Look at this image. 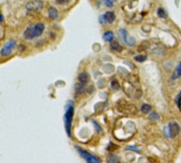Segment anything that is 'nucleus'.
<instances>
[{
  "label": "nucleus",
  "mask_w": 181,
  "mask_h": 163,
  "mask_svg": "<svg viewBox=\"0 0 181 163\" xmlns=\"http://www.w3.org/2000/svg\"><path fill=\"white\" fill-rule=\"evenodd\" d=\"M44 6V3L42 1L40 0H32V1H30V2L26 3V9L30 10V11H38V10H40Z\"/></svg>",
  "instance_id": "nucleus-7"
},
{
  "label": "nucleus",
  "mask_w": 181,
  "mask_h": 163,
  "mask_svg": "<svg viewBox=\"0 0 181 163\" xmlns=\"http://www.w3.org/2000/svg\"><path fill=\"white\" fill-rule=\"evenodd\" d=\"M149 118H150V119H152V120H158V119H159V116H158L157 112H152V114H150V116H149Z\"/></svg>",
  "instance_id": "nucleus-22"
},
{
  "label": "nucleus",
  "mask_w": 181,
  "mask_h": 163,
  "mask_svg": "<svg viewBox=\"0 0 181 163\" xmlns=\"http://www.w3.org/2000/svg\"><path fill=\"white\" fill-rule=\"evenodd\" d=\"M77 79H79V83H81V84H83V85H86L88 82H89V79H90V76H89V74H88L87 72L83 71V72H81L79 74Z\"/></svg>",
  "instance_id": "nucleus-9"
},
{
  "label": "nucleus",
  "mask_w": 181,
  "mask_h": 163,
  "mask_svg": "<svg viewBox=\"0 0 181 163\" xmlns=\"http://www.w3.org/2000/svg\"><path fill=\"white\" fill-rule=\"evenodd\" d=\"M157 14L160 18H167V12L163 8H158Z\"/></svg>",
  "instance_id": "nucleus-17"
},
{
  "label": "nucleus",
  "mask_w": 181,
  "mask_h": 163,
  "mask_svg": "<svg viewBox=\"0 0 181 163\" xmlns=\"http://www.w3.org/2000/svg\"><path fill=\"white\" fill-rule=\"evenodd\" d=\"M118 109H119L122 114H128V116H134V114H137V108H136V106L132 104H128V103L122 102L119 105Z\"/></svg>",
  "instance_id": "nucleus-4"
},
{
  "label": "nucleus",
  "mask_w": 181,
  "mask_h": 163,
  "mask_svg": "<svg viewBox=\"0 0 181 163\" xmlns=\"http://www.w3.org/2000/svg\"><path fill=\"white\" fill-rule=\"evenodd\" d=\"M74 114V104L72 101H68L66 112H65L64 121H65V129L67 132L68 137H71V126H72V119Z\"/></svg>",
  "instance_id": "nucleus-2"
},
{
  "label": "nucleus",
  "mask_w": 181,
  "mask_h": 163,
  "mask_svg": "<svg viewBox=\"0 0 181 163\" xmlns=\"http://www.w3.org/2000/svg\"><path fill=\"white\" fill-rule=\"evenodd\" d=\"M103 39L105 41H110V42L113 40V33H112V31H106L103 34Z\"/></svg>",
  "instance_id": "nucleus-14"
},
{
  "label": "nucleus",
  "mask_w": 181,
  "mask_h": 163,
  "mask_svg": "<svg viewBox=\"0 0 181 163\" xmlns=\"http://www.w3.org/2000/svg\"><path fill=\"white\" fill-rule=\"evenodd\" d=\"M93 124H94V127L97 128V132H100V134H101V132H102V129H101V128H100V126L97 125V122H93Z\"/></svg>",
  "instance_id": "nucleus-23"
},
{
  "label": "nucleus",
  "mask_w": 181,
  "mask_h": 163,
  "mask_svg": "<svg viewBox=\"0 0 181 163\" xmlns=\"http://www.w3.org/2000/svg\"><path fill=\"white\" fill-rule=\"evenodd\" d=\"M107 162L108 163H119L120 162V158L118 157L117 155L111 154V155H109L108 158H107Z\"/></svg>",
  "instance_id": "nucleus-16"
},
{
  "label": "nucleus",
  "mask_w": 181,
  "mask_h": 163,
  "mask_svg": "<svg viewBox=\"0 0 181 163\" xmlns=\"http://www.w3.org/2000/svg\"><path fill=\"white\" fill-rule=\"evenodd\" d=\"M15 46H16V41L15 40L6 41V44L2 46L1 50H0V54H1V56H3V57L9 56L10 54H11V52H12V50L15 48Z\"/></svg>",
  "instance_id": "nucleus-5"
},
{
  "label": "nucleus",
  "mask_w": 181,
  "mask_h": 163,
  "mask_svg": "<svg viewBox=\"0 0 181 163\" xmlns=\"http://www.w3.org/2000/svg\"><path fill=\"white\" fill-rule=\"evenodd\" d=\"M103 2L105 3V6L107 8H111V6H113V2H112V0H103Z\"/></svg>",
  "instance_id": "nucleus-21"
},
{
  "label": "nucleus",
  "mask_w": 181,
  "mask_h": 163,
  "mask_svg": "<svg viewBox=\"0 0 181 163\" xmlns=\"http://www.w3.org/2000/svg\"><path fill=\"white\" fill-rule=\"evenodd\" d=\"M126 149H132V150L140 151V149L138 148V147H134V146H128V147H126Z\"/></svg>",
  "instance_id": "nucleus-24"
},
{
  "label": "nucleus",
  "mask_w": 181,
  "mask_h": 163,
  "mask_svg": "<svg viewBox=\"0 0 181 163\" xmlns=\"http://www.w3.org/2000/svg\"><path fill=\"white\" fill-rule=\"evenodd\" d=\"M146 59H147V56H146V55H143V54H141V55L134 56V61H139V63H143V61H145Z\"/></svg>",
  "instance_id": "nucleus-20"
},
{
  "label": "nucleus",
  "mask_w": 181,
  "mask_h": 163,
  "mask_svg": "<svg viewBox=\"0 0 181 163\" xmlns=\"http://www.w3.org/2000/svg\"><path fill=\"white\" fill-rule=\"evenodd\" d=\"M110 49L112 50V51H116V52H120V51H122V47L119 44V41L112 40L110 42Z\"/></svg>",
  "instance_id": "nucleus-13"
},
{
  "label": "nucleus",
  "mask_w": 181,
  "mask_h": 163,
  "mask_svg": "<svg viewBox=\"0 0 181 163\" xmlns=\"http://www.w3.org/2000/svg\"><path fill=\"white\" fill-rule=\"evenodd\" d=\"M103 18H104V21L106 23H112L116 19V14L112 11H108L103 15Z\"/></svg>",
  "instance_id": "nucleus-8"
},
{
  "label": "nucleus",
  "mask_w": 181,
  "mask_h": 163,
  "mask_svg": "<svg viewBox=\"0 0 181 163\" xmlns=\"http://www.w3.org/2000/svg\"><path fill=\"white\" fill-rule=\"evenodd\" d=\"M168 131H169V137L175 138L176 136H178L180 132V126L177 122L172 121L168 123Z\"/></svg>",
  "instance_id": "nucleus-6"
},
{
  "label": "nucleus",
  "mask_w": 181,
  "mask_h": 163,
  "mask_svg": "<svg viewBox=\"0 0 181 163\" xmlns=\"http://www.w3.org/2000/svg\"><path fill=\"white\" fill-rule=\"evenodd\" d=\"M128 33H127V31H126L125 29H121L119 32H118V36H119V38L120 39H122L124 42L126 41V39H127V37H128Z\"/></svg>",
  "instance_id": "nucleus-15"
},
{
  "label": "nucleus",
  "mask_w": 181,
  "mask_h": 163,
  "mask_svg": "<svg viewBox=\"0 0 181 163\" xmlns=\"http://www.w3.org/2000/svg\"><path fill=\"white\" fill-rule=\"evenodd\" d=\"M110 86L113 90H119V88H120V84H119V82L117 79H112L110 83Z\"/></svg>",
  "instance_id": "nucleus-19"
},
{
  "label": "nucleus",
  "mask_w": 181,
  "mask_h": 163,
  "mask_svg": "<svg viewBox=\"0 0 181 163\" xmlns=\"http://www.w3.org/2000/svg\"><path fill=\"white\" fill-rule=\"evenodd\" d=\"M150 110H152V107H150V105H148V104H143L142 105V107H141V111H142L143 114H148Z\"/></svg>",
  "instance_id": "nucleus-18"
},
{
  "label": "nucleus",
  "mask_w": 181,
  "mask_h": 163,
  "mask_svg": "<svg viewBox=\"0 0 181 163\" xmlns=\"http://www.w3.org/2000/svg\"><path fill=\"white\" fill-rule=\"evenodd\" d=\"M74 91H75L76 95H81L85 92V85L81 84V83H76L75 86H74Z\"/></svg>",
  "instance_id": "nucleus-10"
},
{
  "label": "nucleus",
  "mask_w": 181,
  "mask_h": 163,
  "mask_svg": "<svg viewBox=\"0 0 181 163\" xmlns=\"http://www.w3.org/2000/svg\"><path fill=\"white\" fill-rule=\"evenodd\" d=\"M179 77H181V61L179 63L178 65H177V66H176L174 72L172 73V79H179Z\"/></svg>",
  "instance_id": "nucleus-12"
},
{
  "label": "nucleus",
  "mask_w": 181,
  "mask_h": 163,
  "mask_svg": "<svg viewBox=\"0 0 181 163\" xmlns=\"http://www.w3.org/2000/svg\"><path fill=\"white\" fill-rule=\"evenodd\" d=\"M45 31V24L42 22H37L35 24H30L24 32V37L26 39H34L40 36Z\"/></svg>",
  "instance_id": "nucleus-1"
},
{
  "label": "nucleus",
  "mask_w": 181,
  "mask_h": 163,
  "mask_svg": "<svg viewBox=\"0 0 181 163\" xmlns=\"http://www.w3.org/2000/svg\"><path fill=\"white\" fill-rule=\"evenodd\" d=\"M112 1H114V0H112Z\"/></svg>",
  "instance_id": "nucleus-25"
},
{
  "label": "nucleus",
  "mask_w": 181,
  "mask_h": 163,
  "mask_svg": "<svg viewBox=\"0 0 181 163\" xmlns=\"http://www.w3.org/2000/svg\"><path fill=\"white\" fill-rule=\"evenodd\" d=\"M48 15H49V17L51 19H56V18L58 17V12L57 10L54 8V6H49V9H48Z\"/></svg>",
  "instance_id": "nucleus-11"
},
{
  "label": "nucleus",
  "mask_w": 181,
  "mask_h": 163,
  "mask_svg": "<svg viewBox=\"0 0 181 163\" xmlns=\"http://www.w3.org/2000/svg\"><path fill=\"white\" fill-rule=\"evenodd\" d=\"M74 147H75V149L77 150V153L81 155V157H82L87 163H101V160H100L97 156L90 154L89 151L85 150V149H83L82 147H79V146L75 145Z\"/></svg>",
  "instance_id": "nucleus-3"
}]
</instances>
